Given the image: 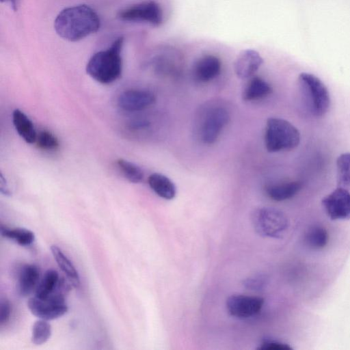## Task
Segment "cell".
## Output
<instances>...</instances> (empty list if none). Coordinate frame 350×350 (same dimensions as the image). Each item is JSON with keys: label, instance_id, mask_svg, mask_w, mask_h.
<instances>
[{"label": "cell", "instance_id": "obj_3", "mask_svg": "<svg viewBox=\"0 0 350 350\" xmlns=\"http://www.w3.org/2000/svg\"><path fill=\"white\" fill-rule=\"evenodd\" d=\"M264 139L267 150L277 152L296 148L300 142V133L288 121L270 118L267 120Z\"/></svg>", "mask_w": 350, "mask_h": 350}, {"label": "cell", "instance_id": "obj_26", "mask_svg": "<svg viewBox=\"0 0 350 350\" xmlns=\"http://www.w3.org/2000/svg\"><path fill=\"white\" fill-rule=\"evenodd\" d=\"M38 146L44 150H54L59 147V141L55 135L49 131H41L37 134Z\"/></svg>", "mask_w": 350, "mask_h": 350}, {"label": "cell", "instance_id": "obj_10", "mask_svg": "<svg viewBox=\"0 0 350 350\" xmlns=\"http://www.w3.org/2000/svg\"><path fill=\"white\" fill-rule=\"evenodd\" d=\"M264 304L260 297L234 295L226 300V308L233 317L247 318L258 313Z\"/></svg>", "mask_w": 350, "mask_h": 350}, {"label": "cell", "instance_id": "obj_30", "mask_svg": "<svg viewBox=\"0 0 350 350\" xmlns=\"http://www.w3.org/2000/svg\"><path fill=\"white\" fill-rule=\"evenodd\" d=\"M0 191L6 196H10L11 195L6 180L4 178L2 174L0 175Z\"/></svg>", "mask_w": 350, "mask_h": 350}, {"label": "cell", "instance_id": "obj_2", "mask_svg": "<svg viewBox=\"0 0 350 350\" xmlns=\"http://www.w3.org/2000/svg\"><path fill=\"white\" fill-rule=\"evenodd\" d=\"M123 42L124 38L118 37L107 49L94 53L86 65L88 75L102 84H109L118 79L122 70Z\"/></svg>", "mask_w": 350, "mask_h": 350}, {"label": "cell", "instance_id": "obj_21", "mask_svg": "<svg viewBox=\"0 0 350 350\" xmlns=\"http://www.w3.org/2000/svg\"><path fill=\"white\" fill-rule=\"evenodd\" d=\"M58 273L53 270H47L36 288V297L40 299L48 297L55 289L59 282Z\"/></svg>", "mask_w": 350, "mask_h": 350}, {"label": "cell", "instance_id": "obj_17", "mask_svg": "<svg viewBox=\"0 0 350 350\" xmlns=\"http://www.w3.org/2000/svg\"><path fill=\"white\" fill-rule=\"evenodd\" d=\"M272 92V88L264 79L258 77H252L247 83L242 92V98L252 101L265 98Z\"/></svg>", "mask_w": 350, "mask_h": 350}, {"label": "cell", "instance_id": "obj_19", "mask_svg": "<svg viewBox=\"0 0 350 350\" xmlns=\"http://www.w3.org/2000/svg\"><path fill=\"white\" fill-rule=\"evenodd\" d=\"M329 235L327 230L321 225H312L305 232L304 243L311 250H320L327 244Z\"/></svg>", "mask_w": 350, "mask_h": 350}, {"label": "cell", "instance_id": "obj_5", "mask_svg": "<svg viewBox=\"0 0 350 350\" xmlns=\"http://www.w3.org/2000/svg\"><path fill=\"white\" fill-rule=\"evenodd\" d=\"M252 222L259 234L271 238H281L288 227L286 215L272 207L256 209L252 215Z\"/></svg>", "mask_w": 350, "mask_h": 350}, {"label": "cell", "instance_id": "obj_13", "mask_svg": "<svg viewBox=\"0 0 350 350\" xmlns=\"http://www.w3.org/2000/svg\"><path fill=\"white\" fill-rule=\"evenodd\" d=\"M221 70L220 59L213 55H206L196 62L193 73L196 80L206 83L219 76Z\"/></svg>", "mask_w": 350, "mask_h": 350}, {"label": "cell", "instance_id": "obj_22", "mask_svg": "<svg viewBox=\"0 0 350 350\" xmlns=\"http://www.w3.org/2000/svg\"><path fill=\"white\" fill-rule=\"evenodd\" d=\"M337 187L350 189V152H344L336 160Z\"/></svg>", "mask_w": 350, "mask_h": 350}, {"label": "cell", "instance_id": "obj_14", "mask_svg": "<svg viewBox=\"0 0 350 350\" xmlns=\"http://www.w3.org/2000/svg\"><path fill=\"white\" fill-rule=\"evenodd\" d=\"M40 278V271L35 265H25L23 266L18 275V290L19 294L26 297L36 288Z\"/></svg>", "mask_w": 350, "mask_h": 350}, {"label": "cell", "instance_id": "obj_9", "mask_svg": "<svg viewBox=\"0 0 350 350\" xmlns=\"http://www.w3.org/2000/svg\"><path fill=\"white\" fill-rule=\"evenodd\" d=\"M230 119L228 111L223 107L211 109L206 115L201 127V139L206 144L216 142Z\"/></svg>", "mask_w": 350, "mask_h": 350}, {"label": "cell", "instance_id": "obj_31", "mask_svg": "<svg viewBox=\"0 0 350 350\" xmlns=\"http://www.w3.org/2000/svg\"><path fill=\"white\" fill-rule=\"evenodd\" d=\"M148 126V122L144 120H136L130 124V127L133 129H139L146 128Z\"/></svg>", "mask_w": 350, "mask_h": 350}, {"label": "cell", "instance_id": "obj_18", "mask_svg": "<svg viewBox=\"0 0 350 350\" xmlns=\"http://www.w3.org/2000/svg\"><path fill=\"white\" fill-rule=\"evenodd\" d=\"M51 250L57 265L66 275L69 282L75 288H78L80 285L79 275L71 261L57 245H51Z\"/></svg>", "mask_w": 350, "mask_h": 350}, {"label": "cell", "instance_id": "obj_25", "mask_svg": "<svg viewBox=\"0 0 350 350\" xmlns=\"http://www.w3.org/2000/svg\"><path fill=\"white\" fill-rule=\"evenodd\" d=\"M51 335V326L43 319L36 321L32 328L31 340L38 345L46 342Z\"/></svg>", "mask_w": 350, "mask_h": 350}, {"label": "cell", "instance_id": "obj_4", "mask_svg": "<svg viewBox=\"0 0 350 350\" xmlns=\"http://www.w3.org/2000/svg\"><path fill=\"white\" fill-rule=\"evenodd\" d=\"M298 81L309 112L316 117L324 116L330 106L329 93L325 85L319 78L307 72L301 73Z\"/></svg>", "mask_w": 350, "mask_h": 350}, {"label": "cell", "instance_id": "obj_16", "mask_svg": "<svg viewBox=\"0 0 350 350\" xmlns=\"http://www.w3.org/2000/svg\"><path fill=\"white\" fill-rule=\"evenodd\" d=\"M12 122L16 132L24 141L28 144L36 142L37 133L33 124L22 111L18 109L14 110Z\"/></svg>", "mask_w": 350, "mask_h": 350}, {"label": "cell", "instance_id": "obj_24", "mask_svg": "<svg viewBox=\"0 0 350 350\" xmlns=\"http://www.w3.org/2000/svg\"><path fill=\"white\" fill-rule=\"evenodd\" d=\"M117 165L124 177L131 183H141L144 177L142 170L135 165L124 159H118Z\"/></svg>", "mask_w": 350, "mask_h": 350}, {"label": "cell", "instance_id": "obj_29", "mask_svg": "<svg viewBox=\"0 0 350 350\" xmlns=\"http://www.w3.org/2000/svg\"><path fill=\"white\" fill-rule=\"evenodd\" d=\"M12 311L10 301L6 299H2L0 303V323L1 325L8 322Z\"/></svg>", "mask_w": 350, "mask_h": 350}, {"label": "cell", "instance_id": "obj_23", "mask_svg": "<svg viewBox=\"0 0 350 350\" xmlns=\"http://www.w3.org/2000/svg\"><path fill=\"white\" fill-rule=\"evenodd\" d=\"M1 234L4 237L14 240L21 246H28L35 239V235L32 231L23 228L10 229L1 226Z\"/></svg>", "mask_w": 350, "mask_h": 350}, {"label": "cell", "instance_id": "obj_11", "mask_svg": "<svg viewBox=\"0 0 350 350\" xmlns=\"http://www.w3.org/2000/svg\"><path fill=\"white\" fill-rule=\"evenodd\" d=\"M154 94L146 90H128L121 93L118 99V106L127 111H141L154 103Z\"/></svg>", "mask_w": 350, "mask_h": 350}, {"label": "cell", "instance_id": "obj_7", "mask_svg": "<svg viewBox=\"0 0 350 350\" xmlns=\"http://www.w3.org/2000/svg\"><path fill=\"white\" fill-rule=\"evenodd\" d=\"M118 17L123 21L146 23L157 27L163 21V12L156 1H148L122 10Z\"/></svg>", "mask_w": 350, "mask_h": 350}, {"label": "cell", "instance_id": "obj_1", "mask_svg": "<svg viewBox=\"0 0 350 350\" xmlns=\"http://www.w3.org/2000/svg\"><path fill=\"white\" fill-rule=\"evenodd\" d=\"M100 21L91 7L77 5L62 10L54 21V29L62 38L70 42L81 40L98 31Z\"/></svg>", "mask_w": 350, "mask_h": 350}, {"label": "cell", "instance_id": "obj_28", "mask_svg": "<svg viewBox=\"0 0 350 350\" xmlns=\"http://www.w3.org/2000/svg\"><path fill=\"white\" fill-rule=\"evenodd\" d=\"M266 283V279L262 275H256L248 279L244 282V285L250 289L258 290L261 289Z\"/></svg>", "mask_w": 350, "mask_h": 350}, {"label": "cell", "instance_id": "obj_6", "mask_svg": "<svg viewBox=\"0 0 350 350\" xmlns=\"http://www.w3.org/2000/svg\"><path fill=\"white\" fill-rule=\"evenodd\" d=\"M27 305L34 316L46 321L59 318L68 311L65 295L56 291L45 299L34 296L29 299Z\"/></svg>", "mask_w": 350, "mask_h": 350}, {"label": "cell", "instance_id": "obj_12", "mask_svg": "<svg viewBox=\"0 0 350 350\" xmlns=\"http://www.w3.org/2000/svg\"><path fill=\"white\" fill-rule=\"evenodd\" d=\"M263 62L258 51L253 49L243 50L234 62V72L239 79L250 78L260 68Z\"/></svg>", "mask_w": 350, "mask_h": 350}, {"label": "cell", "instance_id": "obj_8", "mask_svg": "<svg viewBox=\"0 0 350 350\" xmlns=\"http://www.w3.org/2000/svg\"><path fill=\"white\" fill-rule=\"evenodd\" d=\"M327 216L332 221L350 219V192L338 187L322 199Z\"/></svg>", "mask_w": 350, "mask_h": 350}, {"label": "cell", "instance_id": "obj_27", "mask_svg": "<svg viewBox=\"0 0 350 350\" xmlns=\"http://www.w3.org/2000/svg\"><path fill=\"white\" fill-rule=\"evenodd\" d=\"M259 350H291V347L286 343L276 340H264L258 348Z\"/></svg>", "mask_w": 350, "mask_h": 350}, {"label": "cell", "instance_id": "obj_20", "mask_svg": "<svg viewBox=\"0 0 350 350\" xmlns=\"http://www.w3.org/2000/svg\"><path fill=\"white\" fill-rule=\"evenodd\" d=\"M301 188V182L291 181L269 186L267 188V193L271 200L281 202L295 196Z\"/></svg>", "mask_w": 350, "mask_h": 350}, {"label": "cell", "instance_id": "obj_15", "mask_svg": "<svg viewBox=\"0 0 350 350\" xmlns=\"http://www.w3.org/2000/svg\"><path fill=\"white\" fill-rule=\"evenodd\" d=\"M148 183L152 190L159 197L165 200L173 199L176 194L174 183L166 176L153 173L148 178Z\"/></svg>", "mask_w": 350, "mask_h": 350}]
</instances>
